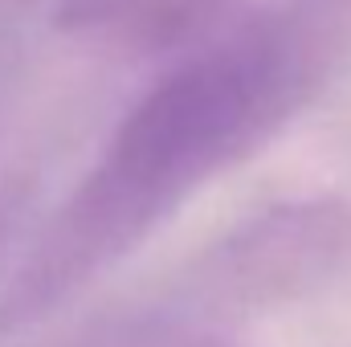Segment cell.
I'll list each match as a JSON object with an SVG mask.
<instances>
[{
  "label": "cell",
  "instance_id": "obj_1",
  "mask_svg": "<svg viewBox=\"0 0 351 347\" xmlns=\"http://www.w3.org/2000/svg\"><path fill=\"white\" fill-rule=\"evenodd\" d=\"M327 41L302 16H254L184 53L119 119L0 294L16 335L143 246L200 188L237 168L315 98Z\"/></svg>",
  "mask_w": 351,
  "mask_h": 347
},
{
  "label": "cell",
  "instance_id": "obj_2",
  "mask_svg": "<svg viewBox=\"0 0 351 347\" xmlns=\"http://www.w3.org/2000/svg\"><path fill=\"white\" fill-rule=\"evenodd\" d=\"M351 265V204L290 196L229 225L168 286L156 311L213 327L298 307Z\"/></svg>",
  "mask_w": 351,
  "mask_h": 347
},
{
  "label": "cell",
  "instance_id": "obj_3",
  "mask_svg": "<svg viewBox=\"0 0 351 347\" xmlns=\"http://www.w3.org/2000/svg\"><path fill=\"white\" fill-rule=\"evenodd\" d=\"M217 0H58V33L119 53H164L196 37Z\"/></svg>",
  "mask_w": 351,
  "mask_h": 347
},
{
  "label": "cell",
  "instance_id": "obj_4",
  "mask_svg": "<svg viewBox=\"0 0 351 347\" xmlns=\"http://www.w3.org/2000/svg\"><path fill=\"white\" fill-rule=\"evenodd\" d=\"M82 347H237V344L225 331L180 323L172 315L147 307V311H135V315H123V319L106 323Z\"/></svg>",
  "mask_w": 351,
  "mask_h": 347
}]
</instances>
